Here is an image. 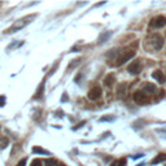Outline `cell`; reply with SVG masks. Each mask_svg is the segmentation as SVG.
Wrapping results in <instances>:
<instances>
[{"instance_id":"21","label":"cell","mask_w":166,"mask_h":166,"mask_svg":"<svg viewBox=\"0 0 166 166\" xmlns=\"http://www.w3.org/2000/svg\"><path fill=\"white\" fill-rule=\"evenodd\" d=\"M5 104V96H0V107H4Z\"/></svg>"},{"instance_id":"23","label":"cell","mask_w":166,"mask_h":166,"mask_svg":"<svg viewBox=\"0 0 166 166\" xmlns=\"http://www.w3.org/2000/svg\"><path fill=\"white\" fill-rule=\"evenodd\" d=\"M142 157H143V155H142V153H139V155L132 156V158H134V160H138V158H142Z\"/></svg>"},{"instance_id":"19","label":"cell","mask_w":166,"mask_h":166,"mask_svg":"<svg viewBox=\"0 0 166 166\" xmlns=\"http://www.w3.org/2000/svg\"><path fill=\"white\" fill-rule=\"evenodd\" d=\"M31 166H42V161L40 160H34L31 162Z\"/></svg>"},{"instance_id":"25","label":"cell","mask_w":166,"mask_h":166,"mask_svg":"<svg viewBox=\"0 0 166 166\" xmlns=\"http://www.w3.org/2000/svg\"><path fill=\"white\" fill-rule=\"evenodd\" d=\"M61 100H62V101H66V100H68V95L65 94V95L62 96V99H61Z\"/></svg>"},{"instance_id":"2","label":"cell","mask_w":166,"mask_h":166,"mask_svg":"<svg viewBox=\"0 0 166 166\" xmlns=\"http://www.w3.org/2000/svg\"><path fill=\"white\" fill-rule=\"evenodd\" d=\"M151 43H152V46H153L155 49H157V51L164 47V39L160 34H153V35L151 37Z\"/></svg>"},{"instance_id":"27","label":"cell","mask_w":166,"mask_h":166,"mask_svg":"<svg viewBox=\"0 0 166 166\" xmlns=\"http://www.w3.org/2000/svg\"><path fill=\"white\" fill-rule=\"evenodd\" d=\"M138 166H143V165H142V164H140V165H138Z\"/></svg>"},{"instance_id":"17","label":"cell","mask_w":166,"mask_h":166,"mask_svg":"<svg viewBox=\"0 0 166 166\" xmlns=\"http://www.w3.org/2000/svg\"><path fill=\"white\" fill-rule=\"evenodd\" d=\"M44 165L46 166H56V160L55 158H48L44 161Z\"/></svg>"},{"instance_id":"14","label":"cell","mask_w":166,"mask_h":166,"mask_svg":"<svg viewBox=\"0 0 166 166\" xmlns=\"http://www.w3.org/2000/svg\"><path fill=\"white\" fill-rule=\"evenodd\" d=\"M33 152H34V153H39V155H49V152L43 149V148H40V147H34Z\"/></svg>"},{"instance_id":"3","label":"cell","mask_w":166,"mask_h":166,"mask_svg":"<svg viewBox=\"0 0 166 166\" xmlns=\"http://www.w3.org/2000/svg\"><path fill=\"white\" fill-rule=\"evenodd\" d=\"M165 25H166V17H164V16H157L155 18H152V21H151L152 27L160 29V27H164Z\"/></svg>"},{"instance_id":"20","label":"cell","mask_w":166,"mask_h":166,"mask_svg":"<svg viewBox=\"0 0 166 166\" xmlns=\"http://www.w3.org/2000/svg\"><path fill=\"white\" fill-rule=\"evenodd\" d=\"M113 120V116H109V117H101L100 118V121L101 122H104V121H112Z\"/></svg>"},{"instance_id":"13","label":"cell","mask_w":166,"mask_h":166,"mask_svg":"<svg viewBox=\"0 0 166 166\" xmlns=\"http://www.w3.org/2000/svg\"><path fill=\"white\" fill-rule=\"evenodd\" d=\"M110 35H112V31H107L105 34H101V35L99 37V44H103L104 42H107L109 38H110Z\"/></svg>"},{"instance_id":"15","label":"cell","mask_w":166,"mask_h":166,"mask_svg":"<svg viewBox=\"0 0 166 166\" xmlns=\"http://www.w3.org/2000/svg\"><path fill=\"white\" fill-rule=\"evenodd\" d=\"M9 144L7 138H0V149H4V148H7V145Z\"/></svg>"},{"instance_id":"6","label":"cell","mask_w":166,"mask_h":166,"mask_svg":"<svg viewBox=\"0 0 166 166\" xmlns=\"http://www.w3.org/2000/svg\"><path fill=\"white\" fill-rule=\"evenodd\" d=\"M134 100L136 103H139V104H145L148 101L145 94L142 92V91H136V92L134 94Z\"/></svg>"},{"instance_id":"18","label":"cell","mask_w":166,"mask_h":166,"mask_svg":"<svg viewBox=\"0 0 166 166\" xmlns=\"http://www.w3.org/2000/svg\"><path fill=\"white\" fill-rule=\"evenodd\" d=\"M43 87H44V86H43V83H42V85H40V87H39V90H38V92H37V95L34 96V99H38L39 96L42 95V92H43Z\"/></svg>"},{"instance_id":"12","label":"cell","mask_w":166,"mask_h":166,"mask_svg":"<svg viewBox=\"0 0 166 166\" xmlns=\"http://www.w3.org/2000/svg\"><path fill=\"white\" fill-rule=\"evenodd\" d=\"M126 88H127L126 83H120L118 87H117V94H118V96H123L126 94Z\"/></svg>"},{"instance_id":"24","label":"cell","mask_w":166,"mask_h":166,"mask_svg":"<svg viewBox=\"0 0 166 166\" xmlns=\"http://www.w3.org/2000/svg\"><path fill=\"white\" fill-rule=\"evenodd\" d=\"M85 123H86V122H81V123L78 125L77 127H74V129H75V130H77V129H79V127H82V126H85Z\"/></svg>"},{"instance_id":"11","label":"cell","mask_w":166,"mask_h":166,"mask_svg":"<svg viewBox=\"0 0 166 166\" xmlns=\"http://www.w3.org/2000/svg\"><path fill=\"white\" fill-rule=\"evenodd\" d=\"M166 160V155L165 153H160L158 156H156L153 160H152V165H156V164H160L162 162V161Z\"/></svg>"},{"instance_id":"9","label":"cell","mask_w":166,"mask_h":166,"mask_svg":"<svg viewBox=\"0 0 166 166\" xmlns=\"http://www.w3.org/2000/svg\"><path fill=\"white\" fill-rule=\"evenodd\" d=\"M152 77H153L158 83H164L165 82V75H164V73L161 70H156L153 74H152Z\"/></svg>"},{"instance_id":"8","label":"cell","mask_w":166,"mask_h":166,"mask_svg":"<svg viewBox=\"0 0 166 166\" xmlns=\"http://www.w3.org/2000/svg\"><path fill=\"white\" fill-rule=\"evenodd\" d=\"M116 81V77H114V74H108V75L105 77V79H104V83H105V86L108 87V88H110V87L113 86V83H114Z\"/></svg>"},{"instance_id":"5","label":"cell","mask_w":166,"mask_h":166,"mask_svg":"<svg viewBox=\"0 0 166 166\" xmlns=\"http://www.w3.org/2000/svg\"><path fill=\"white\" fill-rule=\"evenodd\" d=\"M101 96V88L100 87H94L88 91V99L90 100H97Z\"/></svg>"},{"instance_id":"10","label":"cell","mask_w":166,"mask_h":166,"mask_svg":"<svg viewBox=\"0 0 166 166\" xmlns=\"http://www.w3.org/2000/svg\"><path fill=\"white\" fill-rule=\"evenodd\" d=\"M156 91V86L153 85V83H145V85H144V92L145 94H152V92H155Z\"/></svg>"},{"instance_id":"22","label":"cell","mask_w":166,"mask_h":166,"mask_svg":"<svg viewBox=\"0 0 166 166\" xmlns=\"http://www.w3.org/2000/svg\"><path fill=\"white\" fill-rule=\"evenodd\" d=\"M26 161H27L26 158H22V160H21L18 164H17V166H26Z\"/></svg>"},{"instance_id":"16","label":"cell","mask_w":166,"mask_h":166,"mask_svg":"<svg viewBox=\"0 0 166 166\" xmlns=\"http://www.w3.org/2000/svg\"><path fill=\"white\" fill-rule=\"evenodd\" d=\"M125 164H126V160L121 158V160H117V161H114V162H112L110 166H125Z\"/></svg>"},{"instance_id":"4","label":"cell","mask_w":166,"mask_h":166,"mask_svg":"<svg viewBox=\"0 0 166 166\" xmlns=\"http://www.w3.org/2000/svg\"><path fill=\"white\" fill-rule=\"evenodd\" d=\"M127 70H129V73H131V74H139L142 72V65H140V62L139 61H134V62H131L129 66H127Z\"/></svg>"},{"instance_id":"7","label":"cell","mask_w":166,"mask_h":166,"mask_svg":"<svg viewBox=\"0 0 166 166\" xmlns=\"http://www.w3.org/2000/svg\"><path fill=\"white\" fill-rule=\"evenodd\" d=\"M134 56H135V52H134V51L126 52V53H125L123 56H122L121 59H118V60H117V66H121L122 64H123V62H126V61H129L131 57H134Z\"/></svg>"},{"instance_id":"1","label":"cell","mask_w":166,"mask_h":166,"mask_svg":"<svg viewBox=\"0 0 166 166\" xmlns=\"http://www.w3.org/2000/svg\"><path fill=\"white\" fill-rule=\"evenodd\" d=\"M35 17H37V14H30V16H26V17H24V18H21L18 21H16V22L5 31V34H13V33L18 31V30H21V29H24L25 26L29 25L30 22H31V20H34Z\"/></svg>"},{"instance_id":"26","label":"cell","mask_w":166,"mask_h":166,"mask_svg":"<svg viewBox=\"0 0 166 166\" xmlns=\"http://www.w3.org/2000/svg\"><path fill=\"white\" fill-rule=\"evenodd\" d=\"M56 166H66L65 164H59V165H56Z\"/></svg>"}]
</instances>
